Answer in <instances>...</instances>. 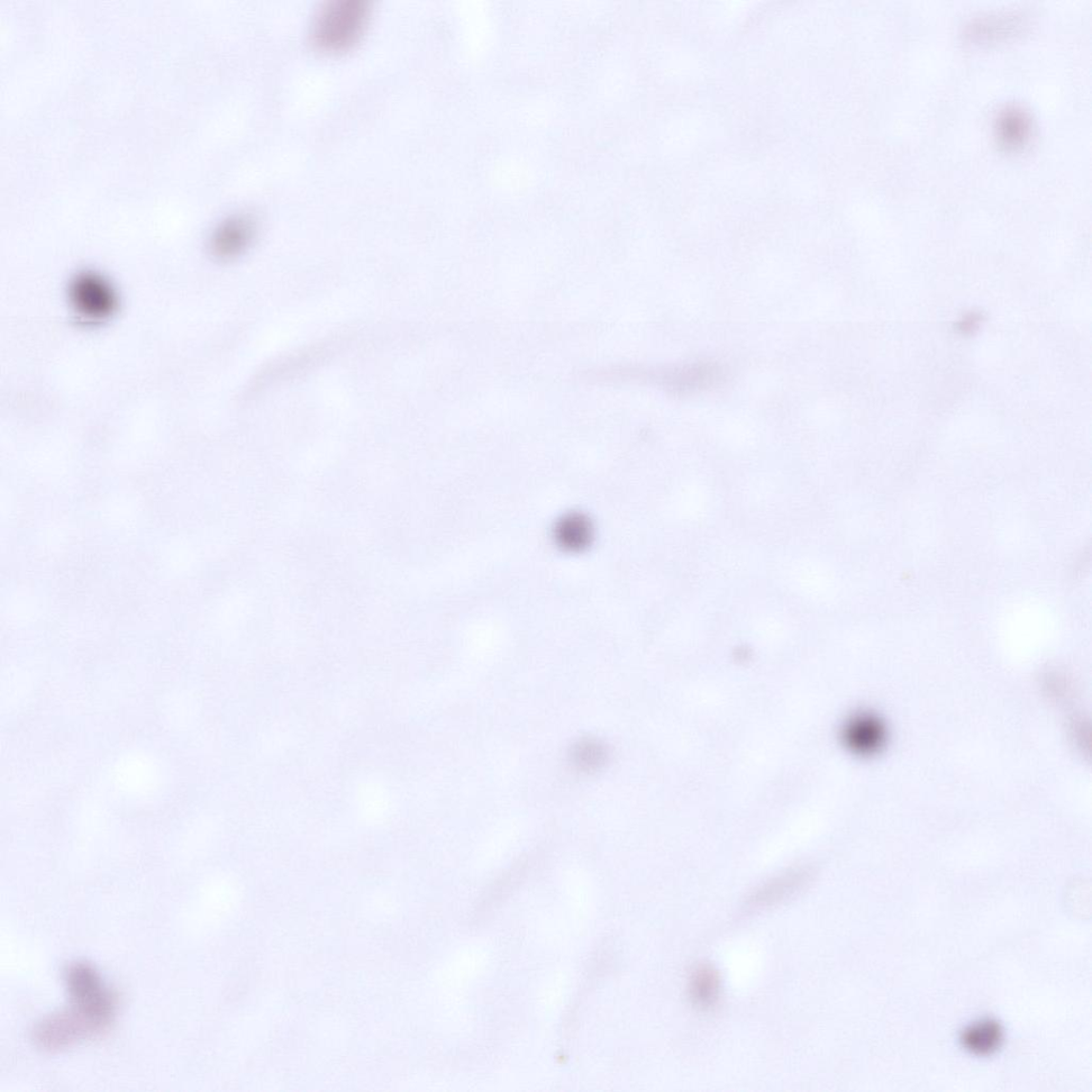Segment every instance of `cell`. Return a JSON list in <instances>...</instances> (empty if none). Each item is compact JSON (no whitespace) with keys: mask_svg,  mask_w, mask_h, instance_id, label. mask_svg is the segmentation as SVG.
Listing matches in <instances>:
<instances>
[{"mask_svg":"<svg viewBox=\"0 0 1092 1092\" xmlns=\"http://www.w3.org/2000/svg\"><path fill=\"white\" fill-rule=\"evenodd\" d=\"M369 12L367 0H333L327 3L315 18L313 42L324 51L347 50L361 38Z\"/></svg>","mask_w":1092,"mask_h":1092,"instance_id":"6da1fadb","label":"cell"},{"mask_svg":"<svg viewBox=\"0 0 1092 1092\" xmlns=\"http://www.w3.org/2000/svg\"><path fill=\"white\" fill-rule=\"evenodd\" d=\"M66 984L72 1005L108 1028L112 1024L116 998L103 984L96 970L86 962L72 963L66 971Z\"/></svg>","mask_w":1092,"mask_h":1092,"instance_id":"7a4b0ae2","label":"cell"},{"mask_svg":"<svg viewBox=\"0 0 1092 1092\" xmlns=\"http://www.w3.org/2000/svg\"><path fill=\"white\" fill-rule=\"evenodd\" d=\"M106 1028L75 1006L51 1015L34 1027L32 1040L38 1048L58 1052L101 1035Z\"/></svg>","mask_w":1092,"mask_h":1092,"instance_id":"3957f363","label":"cell"},{"mask_svg":"<svg viewBox=\"0 0 1092 1092\" xmlns=\"http://www.w3.org/2000/svg\"><path fill=\"white\" fill-rule=\"evenodd\" d=\"M72 305L80 318L91 323L107 320L116 309V297L108 282L95 273H81L70 289Z\"/></svg>","mask_w":1092,"mask_h":1092,"instance_id":"277c9868","label":"cell"},{"mask_svg":"<svg viewBox=\"0 0 1092 1092\" xmlns=\"http://www.w3.org/2000/svg\"><path fill=\"white\" fill-rule=\"evenodd\" d=\"M254 233H256V224L250 217L233 216L217 227L212 238V251L218 259L221 260L239 257L248 248Z\"/></svg>","mask_w":1092,"mask_h":1092,"instance_id":"5b68a950","label":"cell"},{"mask_svg":"<svg viewBox=\"0 0 1092 1092\" xmlns=\"http://www.w3.org/2000/svg\"><path fill=\"white\" fill-rule=\"evenodd\" d=\"M1024 25L1025 17L1018 13L991 14L974 18L967 27L966 34L972 41H994L1014 35Z\"/></svg>","mask_w":1092,"mask_h":1092,"instance_id":"8992f818","label":"cell"},{"mask_svg":"<svg viewBox=\"0 0 1092 1092\" xmlns=\"http://www.w3.org/2000/svg\"><path fill=\"white\" fill-rule=\"evenodd\" d=\"M961 1042L968 1051L977 1055L995 1053L1003 1042V1030L994 1020L974 1023L962 1033Z\"/></svg>","mask_w":1092,"mask_h":1092,"instance_id":"52a82bcc","label":"cell"},{"mask_svg":"<svg viewBox=\"0 0 1092 1092\" xmlns=\"http://www.w3.org/2000/svg\"><path fill=\"white\" fill-rule=\"evenodd\" d=\"M593 526L584 515H567L555 529V538L562 549L578 552L584 550L593 539Z\"/></svg>","mask_w":1092,"mask_h":1092,"instance_id":"ba28073f","label":"cell"},{"mask_svg":"<svg viewBox=\"0 0 1092 1092\" xmlns=\"http://www.w3.org/2000/svg\"><path fill=\"white\" fill-rule=\"evenodd\" d=\"M997 132L1000 142L1016 148L1027 139L1031 132V120L1021 108L1006 107L997 119Z\"/></svg>","mask_w":1092,"mask_h":1092,"instance_id":"9c48e42d","label":"cell"},{"mask_svg":"<svg viewBox=\"0 0 1092 1092\" xmlns=\"http://www.w3.org/2000/svg\"><path fill=\"white\" fill-rule=\"evenodd\" d=\"M721 976L714 968L700 967L690 978V998L697 1007L711 1008L716 1004L719 995H721Z\"/></svg>","mask_w":1092,"mask_h":1092,"instance_id":"30bf717a","label":"cell"},{"mask_svg":"<svg viewBox=\"0 0 1092 1092\" xmlns=\"http://www.w3.org/2000/svg\"><path fill=\"white\" fill-rule=\"evenodd\" d=\"M573 766L582 772H596L605 766L609 758L607 746L596 739H582L572 746L569 753Z\"/></svg>","mask_w":1092,"mask_h":1092,"instance_id":"8fae6325","label":"cell"},{"mask_svg":"<svg viewBox=\"0 0 1092 1092\" xmlns=\"http://www.w3.org/2000/svg\"><path fill=\"white\" fill-rule=\"evenodd\" d=\"M809 878V872L805 870H798L786 873L771 882L766 887L761 888L757 893L752 896V903L755 905H771L779 902V900L793 894L794 892L803 887L806 881Z\"/></svg>","mask_w":1092,"mask_h":1092,"instance_id":"7c38bea8","label":"cell"},{"mask_svg":"<svg viewBox=\"0 0 1092 1092\" xmlns=\"http://www.w3.org/2000/svg\"><path fill=\"white\" fill-rule=\"evenodd\" d=\"M879 731L875 724L869 719H859L849 727V740L857 748L869 749L878 741Z\"/></svg>","mask_w":1092,"mask_h":1092,"instance_id":"4fadbf2b","label":"cell"}]
</instances>
